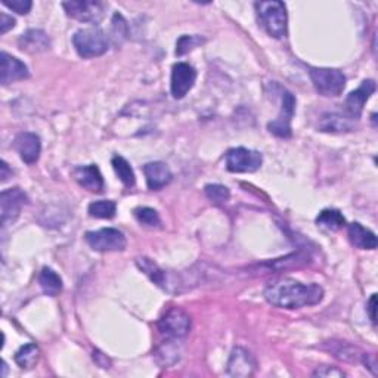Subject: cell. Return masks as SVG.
I'll return each instance as SVG.
<instances>
[{"instance_id": "obj_1", "label": "cell", "mask_w": 378, "mask_h": 378, "mask_svg": "<svg viewBox=\"0 0 378 378\" xmlns=\"http://www.w3.org/2000/svg\"><path fill=\"white\" fill-rule=\"evenodd\" d=\"M263 294L267 303L275 308L290 311L315 306L323 299V290L318 284H303L291 278H281L269 282Z\"/></svg>"}, {"instance_id": "obj_2", "label": "cell", "mask_w": 378, "mask_h": 378, "mask_svg": "<svg viewBox=\"0 0 378 378\" xmlns=\"http://www.w3.org/2000/svg\"><path fill=\"white\" fill-rule=\"evenodd\" d=\"M256 11L262 27L269 35L275 39H282L287 35L288 27V15L287 8L282 2H257Z\"/></svg>"}, {"instance_id": "obj_3", "label": "cell", "mask_w": 378, "mask_h": 378, "mask_svg": "<svg viewBox=\"0 0 378 378\" xmlns=\"http://www.w3.org/2000/svg\"><path fill=\"white\" fill-rule=\"evenodd\" d=\"M73 45L79 55L84 60L96 58L106 53L110 42L105 33L98 27L82 28L73 35Z\"/></svg>"}, {"instance_id": "obj_4", "label": "cell", "mask_w": 378, "mask_h": 378, "mask_svg": "<svg viewBox=\"0 0 378 378\" xmlns=\"http://www.w3.org/2000/svg\"><path fill=\"white\" fill-rule=\"evenodd\" d=\"M309 74L316 92L322 96H340L346 87V76L335 68H309Z\"/></svg>"}, {"instance_id": "obj_5", "label": "cell", "mask_w": 378, "mask_h": 378, "mask_svg": "<svg viewBox=\"0 0 378 378\" xmlns=\"http://www.w3.org/2000/svg\"><path fill=\"white\" fill-rule=\"evenodd\" d=\"M281 98V111L278 117L267 124V130L278 138H291V120L296 113V96L278 84Z\"/></svg>"}, {"instance_id": "obj_6", "label": "cell", "mask_w": 378, "mask_h": 378, "mask_svg": "<svg viewBox=\"0 0 378 378\" xmlns=\"http://www.w3.org/2000/svg\"><path fill=\"white\" fill-rule=\"evenodd\" d=\"M62 8L70 18L86 24L101 23L106 11V5L98 0H70L62 4Z\"/></svg>"}, {"instance_id": "obj_7", "label": "cell", "mask_w": 378, "mask_h": 378, "mask_svg": "<svg viewBox=\"0 0 378 378\" xmlns=\"http://www.w3.org/2000/svg\"><path fill=\"white\" fill-rule=\"evenodd\" d=\"M86 243L99 253L123 251L128 245L124 233L116 228H104L99 230L86 232Z\"/></svg>"}, {"instance_id": "obj_8", "label": "cell", "mask_w": 378, "mask_h": 378, "mask_svg": "<svg viewBox=\"0 0 378 378\" xmlns=\"http://www.w3.org/2000/svg\"><path fill=\"white\" fill-rule=\"evenodd\" d=\"M158 331L166 338L181 340L191 331V316L181 308L169 309L158 321Z\"/></svg>"}, {"instance_id": "obj_9", "label": "cell", "mask_w": 378, "mask_h": 378, "mask_svg": "<svg viewBox=\"0 0 378 378\" xmlns=\"http://www.w3.org/2000/svg\"><path fill=\"white\" fill-rule=\"evenodd\" d=\"M263 157L259 151L244 147L226 152V169L232 173H253L262 167Z\"/></svg>"}, {"instance_id": "obj_10", "label": "cell", "mask_w": 378, "mask_h": 378, "mask_svg": "<svg viewBox=\"0 0 378 378\" xmlns=\"http://www.w3.org/2000/svg\"><path fill=\"white\" fill-rule=\"evenodd\" d=\"M311 260V257L301 253V251H297V253H291V255H287L284 257L279 259H274V260H266L263 263L255 265V266H250L247 271H250L248 274L251 275H267V274H277V272H282V271H288V269H297L301 267L304 265H308Z\"/></svg>"}, {"instance_id": "obj_11", "label": "cell", "mask_w": 378, "mask_h": 378, "mask_svg": "<svg viewBox=\"0 0 378 378\" xmlns=\"http://www.w3.org/2000/svg\"><path fill=\"white\" fill-rule=\"evenodd\" d=\"M28 204V196L21 188L5 189L0 195V213H2V226L6 228L20 218L23 207Z\"/></svg>"}, {"instance_id": "obj_12", "label": "cell", "mask_w": 378, "mask_h": 378, "mask_svg": "<svg viewBox=\"0 0 378 378\" xmlns=\"http://www.w3.org/2000/svg\"><path fill=\"white\" fill-rule=\"evenodd\" d=\"M196 80V71L192 65L187 62H177L172 70L170 91L174 99H182L194 87Z\"/></svg>"}, {"instance_id": "obj_13", "label": "cell", "mask_w": 378, "mask_h": 378, "mask_svg": "<svg viewBox=\"0 0 378 378\" xmlns=\"http://www.w3.org/2000/svg\"><path fill=\"white\" fill-rule=\"evenodd\" d=\"M377 89V84L374 80H364L361 83V86H359L356 91L350 92L349 96L346 98L345 101V114L357 121L359 118H361L362 116V111H364V106L367 104V101L371 98V95H374Z\"/></svg>"}, {"instance_id": "obj_14", "label": "cell", "mask_w": 378, "mask_h": 378, "mask_svg": "<svg viewBox=\"0 0 378 378\" xmlns=\"http://www.w3.org/2000/svg\"><path fill=\"white\" fill-rule=\"evenodd\" d=\"M255 371H256V359L253 355L244 348H235L232 350L226 368V374L229 377L247 378L253 375Z\"/></svg>"}, {"instance_id": "obj_15", "label": "cell", "mask_w": 378, "mask_h": 378, "mask_svg": "<svg viewBox=\"0 0 378 378\" xmlns=\"http://www.w3.org/2000/svg\"><path fill=\"white\" fill-rule=\"evenodd\" d=\"M28 77L30 71L23 61L9 55L6 52H2V55H0V82L4 86Z\"/></svg>"}, {"instance_id": "obj_16", "label": "cell", "mask_w": 378, "mask_h": 378, "mask_svg": "<svg viewBox=\"0 0 378 378\" xmlns=\"http://www.w3.org/2000/svg\"><path fill=\"white\" fill-rule=\"evenodd\" d=\"M13 145L24 163L27 165L38 163L42 151V142L38 135L31 132H23L15 138Z\"/></svg>"}, {"instance_id": "obj_17", "label": "cell", "mask_w": 378, "mask_h": 378, "mask_svg": "<svg viewBox=\"0 0 378 378\" xmlns=\"http://www.w3.org/2000/svg\"><path fill=\"white\" fill-rule=\"evenodd\" d=\"M136 265L140 271L145 274L155 285H158L160 288H163V290L172 293V287H174L173 278L166 271H163V269H161L155 262H152L148 257H138Z\"/></svg>"}, {"instance_id": "obj_18", "label": "cell", "mask_w": 378, "mask_h": 378, "mask_svg": "<svg viewBox=\"0 0 378 378\" xmlns=\"http://www.w3.org/2000/svg\"><path fill=\"white\" fill-rule=\"evenodd\" d=\"M143 173H145L147 185L151 191H158L167 187L173 179L169 166L161 163V161H152V163L143 166Z\"/></svg>"}, {"instance_id": "obj_19", "label": "cell", "mask_w": 378, "mask_h": 378, "mask_svg": "<svg viewBox=\"0 0 378 378\" xmlns=\"http://www.w3.org/2000/svg\"><path fill=\"white\" fill-rule=\"evenodd\" d=\"M73 176L80 187L91 192H102L104 177L96 165L80 166L73 170Z\"/></svg>"}, {"instance_id": "obj_20", "label": "cell", "mask_w": 378, "mask_h": 378, "mask_svg": "<svg viewBox=\"0 0 378 378\" xmlns=\"http://www.w3.org/2000/svg\"><path fill=\"white\" fill-rule=\"evenodd\" d=\"M356 121L349 118L346 114L340 113H326L319 118L318 128L326 133H346L355 129Z\"/></svg>"}, {"instance_id": "obj_21", "label": "cell", "mask_w": 378, "mask_h": 378, "mask_svg": "<svg viewBox=\"0 0 378 378\" xmlns=\"http://www.w3.org/2000/svg\"><path fill=\"white\" fill-rule=\"evenodd\" d=\"M18 46L27 53H40L49 50L50 40L42 30H28L18 39Z\"/></svg>"}, {"instance_id": "obj_22", "label": "cell", "mask_w": 378, "mask_h": 378, "mask_svg": "<svg viewBox=\"0 0 378 378\" xmlns=\"http://www.w3.org/2000/svg\"><path fill=\"white\" fill-rule=\"evenodd\" d=\"M349 240L350 243L361 248V250H375L377 248V237L375 233L367 228H364L361 223L353 222L348 228Z\"/></svg>"}, {"instance_id": "obj_23", "label": "cell", "mask_w": 378, "mask_h": 378, "mask_svg": "<svg viewBox=\"0 0 378 378\" xmlns=\"http://www.w3.org/2000/svg\"><path fill=\"white\" fill-rule=\"evenodd\" d=\"M323 349H327L337 359H340V361H345V362H356L364 355L357 348L346 343V341H335V340L328 341V343L323 345Z\"/></svg>"}, {"instance_id": "obj_24", "label": "cell", "mask_w": 378, "mask_h": 378, "mask_svg": "<svg viewBox=\"0 0 378 378\" xmlns=\"http://www.w3.org/2000/svg\"><path fill=\"white\" fill-rule=\"evenodd\" d=\"M154 356L157 362L163 368L174 365L179 359H181V349L177 346V340L167 338V341H165V343L154 352Z\"/></svg>"}, {"instance_id": "obj_25", "label": "cell", "mask_w": 378, "mask_h": 378, "mask_svg": "<svg viewBox=\"0 0 378 378\" xmlns=\"http://www.w3.org/2000/svg\"><path fill=\"white\" fill-rule=\"evenodd\" d=\"M316 225H318V228H321L323 230L337 232L346 225V219H345V216L341 214L338 210L326 209L318 214Z\"/></svg>"}, {"instance_id": "obj_26", "label": "cell", "mask_w": 378, "mask_h": 378, "mask_svg": "<svg viewBox=\"0 0 378 378\" xmlns=\"http://www.w3.org/2000/svg\"><path fill=\"white\" fill-rule=\"evenodd\" d=\"M39 284L46 296L57 297L62 291L61 277L50 267H43L39 275Z\"/></svg>"}, {"instance_id": "obj_27", "label": "cell", "mask_w": 378, "mask_h": 378, "mask_svg": "<svg viewBox=\"0 0 378 378\" xmlns=\"http://www.w3.org/2000/svg\"><path fill=\"white\" fill-rule=\"evenodd\" d=\"M111 165H113L116 174L118 176L120 181L124 184V187H128V188L135 187V184H136L135 172H133L132 166L129 165L128 160L123 158L121 155H116L111 160Z\"/></svg>"}, {"instance_id": "obj_28", "label": "cell", "mask_w": 378, "mask_h": 378, "mask_svg": "<svg viewBox=\"0 0 378 378\" xmlns=\"http://www.w3.org/2000/svg\"><path fill=\"white\" fill-rule=\"evenodd\" d=\"M39 355H40L39 348L33 343H28L20 348V350L15 353V362L23 369H31L35 364H38Z\"/></svg>"}, {"instance_id": "obj_29", "label": "cell", "mask_w": 378, "mask_h": 378, "mask_svg": "<svg viewBox=\"0 0 378 378\" xmlns=\"http://www.w3.org/2000/svg\"><path fill=\"white\" fill-rule=\"evenodd\" d=\"M89 216L96 219H113L117 211V206L111 200H99L89 204Z\"/></svg>"}, {"instance_id": "obj_30", "label": "cell", "mask_w": 378, "mask_h": 378, "mask_svg": "<svg viewBox=\"0 0 378 378\" xmlns=\"http://www.w3.org/2000/svg\"><path fill=\"white\" fill-rule=\"evenodd\" d=\"M204 192L209 200L216 206H223L225 203L229 201V198H230V191L226 187L218 185V184L207 185L204 188Z\"/></svg>"}, {"instance_id": "obj_31", "label": "cell", "mask_w": 378, "mask_h": 378, "mask_svg": "<svg viewBox=\"0 0 378 378\" xmlns=\"http://www.w3.org/2000/svg\"><path fill=\"white\" fill-rule=\"evenodd\" d=\"M128 34H129L128 21L124 20L123 15L114 13V16H113V27H111V39H113L114 45L120 46L126 39H128Z\"/></svg>"}, {"instance_id": "obj_32", "label": "cell", "mask_w": 378, "mask_h": 378, "mask_svg": "<svg viewBox=\"0 0 378 378\" xmlns=\"http://www.w3.org/2000/svg\"><path fill=\"white\" fill-rule=\"evenodd\" d=\"M206 40L201 38V35H182L181 39L176 42V55L177 57H184L195 48L203 45Z\"/></svg>"}, {"instance_id": "obj_33", "label": "cell", "mask_w": 378, "mask_h": 378, "mask_svg": "<svg viewBox=\"0 0 378 378\" xmlns=\"http://www.w3.org/2000/svg\"><path fill=\"white\" fill-rule=\"evenodd\" d=\"M133 214H135L136 221L140 225H145V226L154 228V226H158L161 223L158 211L154 210V209H151V207H138V209H135Z\"/></svg>"}, {"instance_id": "obj_34", "label": "cell", "mask_w": 378, "mask_h": 378, "mask_svg": "<svg viewBox=\"0 0 378 378\" xmlns=\"http://www.w3.org/2000/svg\"><path fill=\"white\" fill-rule=\"evenodd\" d=\"M2 4L20 15H27L33 8L31 0H2Z\"/></svg>"}, {"instance_id": "obj_35", "label": "cell", "mask_w": 378, "mask_h": 378, "mask_svg": "<svg viewBox=\"0 0 378 378\" xmlns=\"http://www.w3.org/2000/svg\"><path fill=\"white\" fill-rule=\"evenodd\" d=\"M313 377H345V372L340 371L338 368L335 367H319L315 372H313Z\"/></svg>"}, {"instance_id": "obj_36", "label": "cell", "mask_w": 378, "mask_h": 378, "mask_svg": "<svg viewBox=\"0 0 378 378\" xmlns=\"http://www.w3.org/2000/svg\"><path fill=\"white\" fill-rule=\"evenodd\" d=\"M13 27H15V18L6 13H0V31H2V34L8 33Z\"/></svg>"}, {"instance_id": "obj_37", "label": "cell", "mask_w": 378, "mask_h": 378, "mask_svg": "<svg viewBox=\"0 0 378 378\" xmlns=\"http://www.w3.org/2000/svg\"><path fill=\"white\" fill-rule=\"evenodd\" d=\"M94 361H95L101 368H105V369L111 367L110 359H108L104 353H101L99 350H95V352H94Z\"/></svg>"}, {"instance_id": "obj_38", "label": "cell", "mask_w": 378, "mask_h": 378, "mask_svg": "<svg viewBox=\"0 0 378 378\" xmlns=\"http://www.w3.org/2000/svg\"><path fill=\"white\" fill-rule=\"evenodd\" d=\"M375 309H377V294H372L367 303V311L372 323H375Z\"/></svg>"}, {"instance_id": "obj_39", "label": "cell", "mask_w": 378, "mask_h": 378, "mask_svg": "<svg viewBox=\"0 0 378 378\" xmlns=\"http://www.w3.org/2000/svg\"><path fill=\"white\" fill-rule=\"evenodd\" d=\"M9 174H12V172H9V167L6 165V161H2V174H0V177H2V182H6Z\"/></svg>"}]
</instances>
